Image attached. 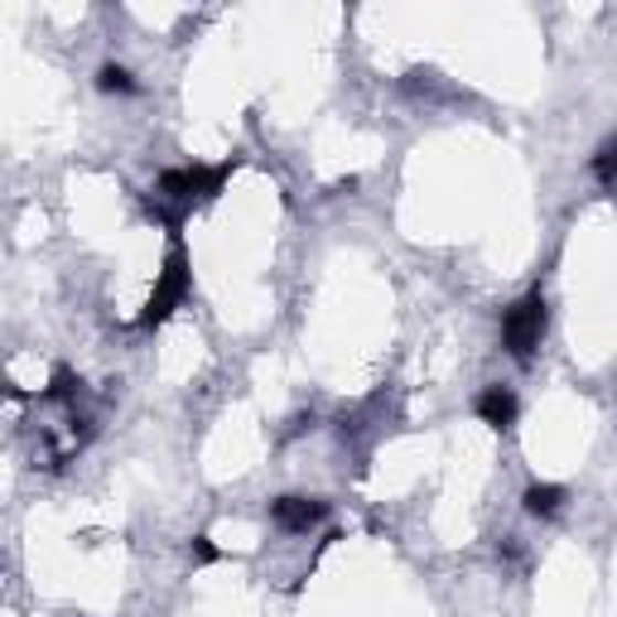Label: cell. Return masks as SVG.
Returning <instances> with one entry per match:
<instances>
[{
    "mask_svg": "<svg viewBox=\"0 0 617 617\" xmlns=\"http://www.w3.org/2000/svg\"><path fill=\"white\" fill-rule=\"evenodd\" d=\"M541 338H545V295L531 290L526 299H517V305L507 309V319H502V343H507V352H511L517 362H531V352L541 348Z\"/></svg>",
    "mask_w": 617,
    "mask_h": 617,
    "instance_id": "6da1fadb",
    "label": "cell"
},
{
    "mask_svg": "<svg viewBox=\"0 0 617 617\" xmlns=\"http://www.w3.org/2000/svg\"><path fill=\"white\" fill-rule=\"evenodd\" d=\"M189 280H193V270H189V256H183V246H169L164 270H160V280H155V295H150L146 313H140V323H146V328L164 323L169 313L183 305V295H189Z\"/></svg>",
    "mask_w": 617,
    "mask_h": 617,
    "instance_id": "7a4b0ae2",
    "label": "cell"
},
{
    "mask_svg": "<svg viewBox=\"0 0 617 617\" xmlns=\"http://www.w3.org/2000/svg\"><path fill=\"white\" fill-rule=\"evenodd\" d=\"M227 179H232V160L227 164H189V169H169V174H160V193L174 199V203L217 199Z\"/></svg>",
    "mask_w": 617,
    "mask_h": 617,
    "instance_id": "3957f363",
    "label": "cell"
},
{
    "mask_svg": "<svg viewBox=\"0 0 617 617\" xmlns=\"http://www.w3.org/2000/svg\"><path fill=\"white\" fill-rule=\"evenodd\" d=\"M323 517H328V502H319V497H275L270 502V521L280 531H309Z\"/></svg>",
    "mask_w": 617,
    "mask_h": 617,
    "instance_id": "277c9868",
    "label": "cell"
},
{
    "mask_svg": "<svg viewBox=\"0 0 617 617\" xmlns=\"http://www.w3.org/2000/svg\"><path fill=\"white\" fill-rule=\"evenodd\" d=\"M472 411H478V419H482V425H492V429H511V425H517V396H511L507 386H488Z\"/></svg>",
    "mask_w": 617,
    "mask_h": 617,
    "instance_id": "5b68a950",
    "label": "cell"
},
{
    "mask_svg": "<svg viewBox=\"0 0 617 617\" xmlns=\"http://www.w3.org/2000/svg\"><path fill=\"white\" fill-rule=\"evenodd\" d=\"M521 502H526L531 517H555V511L564 507V488H560V482H531Z\"/></svg>",
    "mask_w": 617,
    "mask_h": 617,
    "instance_id": "8992f818",
    "label": "cell"
},
{
    "mask_svg": "<svg viewBox=\"0 0 617 617\" xmlns=\"http://www.w3.org/2000/svg\"><path fill=\"white\" fill-rule=\"evenodd\" d=\"M97 87L102 92H121V97H126V92H136V77H130L121 63H102V68H97Z\"/></svg>",
    "mask_w": 617,
    "mask_h": 617,
    "instance_id": "52a82bcc",
    "label": "cell"
},
{
    "mask_svg": "<svg viewBox=\"0 0 617 617\" xmlns=\"http://www.w3.org/2000/svg\"><path fill=\"white\" fill-rule=\"evenodd\" d=\"M73 396H77V376L58 366V372H54V386L44 391V401H73Z\"/></svg>",
    "mask_w": 617,
    "mask_h": 617,
    "instance_id": "ba28073f",
    "label": "cell"
},
{
    "mask_svg": "<svg viewBox=\"0 0 617 617\" xmlns=\"http://www.w3.org/2000/svg\"><path fill=\"white\" fill-rule=\"evenodd\" d=\"M594 174H598L603 183H613V179H617V140H613V146H603V150L594 155Z\"/></svg>",
    "mask_w": 617,
    "mask_h": 617,
    "instance_id": "9c48e42d",
    "label": "cell"
},
{
    "mask_svg": "<svg viewBox=\"0 0 617 617\" xmlns=\"http://www.w3.org/2000/svg\"><path fill=\"white\" fill-rule=\"evenodd\" d=\"M189 555H193V564H217L222 550L208 541V535H193V541H189Z\"/></svg>",
    "mask_w": 617,
    "mask_h": 617,
    "instance_id": "30bf717a",
    "label": "cell"
}]
</instances>
